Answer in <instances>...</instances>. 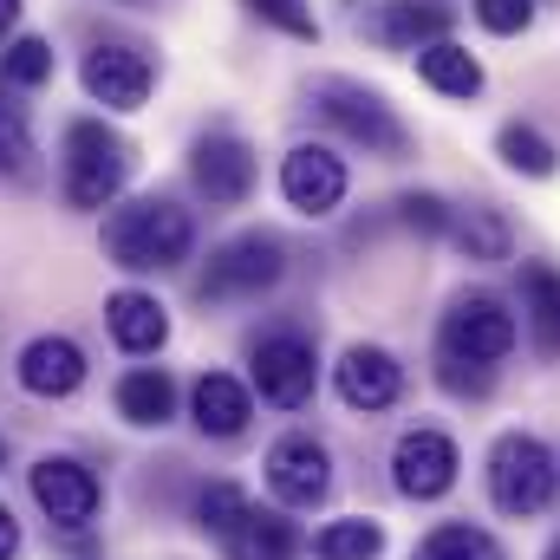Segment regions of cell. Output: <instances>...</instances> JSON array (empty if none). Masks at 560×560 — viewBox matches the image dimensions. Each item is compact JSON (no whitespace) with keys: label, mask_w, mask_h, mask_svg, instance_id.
I'll return each mask as SVG.
<instances>
[{"label":"cell","mask_w":560,"mask_h":560,"mask_svg":"<svg viewBox=\"0 0 560 560\" xmlns=\"http://www.w3.org/2000/svg\"><path fill=\"white\" fill-rule=\"evenodd\" d=\"M125 183H131V143L105 118H72L66 125V202L72 209H112Z\"/></svg>","instance_id":"obj_2"},{"label":"cell","mask_w":560,"mask_h":560,"mask_svg":"<svg viewBox=\"0 0 560 560\" xmlns=\"http://www.w3.org/2000/svg\"><path fill=\"white\" fill-rule=\"evenodd\" d=\"M450 26H456V0H392L378 13V39L405 46V52H418L430 39H450Z\"/></svg>","instance_id":"obj_20"},{"label":"cell","mask_w":560,"mask_h":560,"mask_svg":"<svg viewBox=\"0 0 560 560\" xmlns=\"http://www.w3.org/2000/svg\"><path fill=\"white\" fill-rule=\"evenodd\" d=\"M189 418H196L202 436H242L248 418H255V392L229 372H202L189 385Z\"/></svg>","instance_id":"obj_16"},{"label":"cell","mask_w":560,"mask_h":560,"mask_svg":"<svg viewBox=\"0 0 560 560\" xmlns=\"http://www.w3.org/2000/svg\"><path fill=\"white\" fill-rule=\"evenodd\" d=\"M476 20H482L489 33L515 39V33H528V26H535V0H476Z\"/></svg>","instance_id":"obj_33"},{"label":"cell","mask_w":560,"mask_h":560,"mask_svg":"<svg viewBox=\"0 0 560 560\" xmlns=\"http://www.w3.org/2000/svg\"><path fill=\"white\" fill-rule=\"evenodd\" d=\"M495 156H502L515 176H555V170H560L555 138H548V131H535V125H522V118L495 131Z\"/></svg>","instance_id":"obj_26"},{"label":"cell","mask_w":560,"mask_h":560,"mask_svg":"<svg viewBox=\"0 0 560 560\" xmlns=\"http://www.w3.org/2000/svg\"><path fill=\"white\" fill-rule=\"evenodd\" d=\"M313 112L339 131L346 143H359L365 156H405L411 150V131L405 118L372 92V85H352V79H319L313 85Z\"/></svg>","instance_id":"obj_4"},{"label":"cell","mask_w":560,"mask_h":560,"mask_svg":"<svg viewBox=\"0 0 560 560\" xmlns=\"http://www.w3.org/2000/svg\"><path fill=\"white\" fill-rule=\"evenodd\" d=\"M522 319L535 332V352L541 359H560V268L522 261Z\"/></svg>","instance_id":"obj_21"},{"label":"cell","mask_w":560,"mask_h":560,"mask_svg":"<svg viewBox=\"0 0 560 560\" xmlns=\"http://www.w3.org/2000/svg\"><path fill=\"white\" fill-rule=\"evenodd\" d=\"M0 469H7V436H0Z\"/></svg>","instance_id":"obj_36"},{"label":"cell","mask_w":560,"mask_h":560,"mask_svg":"<svg viewBox=\"0 0 560 560\" xmlns=\"http://www.w3.org/2000/svg\"><path fill=\"white\" fill-rule=\"evenodd\" d=\"M268 489L280 509H319L332 495V456L313 430H287L268 450Z\"/></svg>","instance_id":"obj_8"},{"label":"cell","mask_w":560,"mask_h":560,"mask_svg":"<svg viewBox=\"0 0 560 560\" xmlns=\"http://www.w3.org/2000/svg\"><path fill=\"white\" fill-rule=\"evenodd\" d=\"M255 20H268L275 33H287V39H319V20H313V7L306 0H242Z\"/></svg>","instance_id":"obj_30"},{"label":"cell","mask_w":560,"mask_h":560,"mask_svg":"<svg viewBox=\"0 0 560 560\" xmlns=\"http://www.w3.org/2000/svg\"><path fill=\"white\" fill-rule=\"evenodd\" d=\"M456 469H463V456H456V443L443 436V430H405L398 436V450H392V489L405 495V502H436V495H450L456 489Z\"/></svg>","instance_id":"obj_10"},{"label":"cell","mask_w":560,"mask_h":560,"mask_svg":"<svg viewBox=\"0 0 560 560\" xmlns=\"http://www.w3.org/2000/svg\"><path fill=\"white\" fill-rule=\"evenodd\" d=\"M515 332H522V326H515V313H509L495 293H456L450 313H443V326H436V352L495 372V365L515 352Z\"/></svg>","instance_id":"obj_5"},{"label":"cell","mask_w":560,"mask_h":560,"mask_svg":"<svg viewBox=\"0 0 560 560\" xmlns=\"http://www.w3.org/2000/svg\"><path fill=\"white\" fill-rule=\"evenodd\" d=\"M548 560H560V541H555V548H548Z\"/></svg>","instance_id":"obj_37"},{"label":"cell","mask_w":560,"mask_h":560,"mask_svg":"<svg viewBox=\"0 0 560 560\" xmlns=\"http://www.w3.org/2000/svg\"><path fill=\"white\" fill-rule=\"evenodd\" d=\"M436 385H443V392H456V398H489L495 372H489V365H463V359H443V352H436Z\"/></svg>","instance_id":"obj_32"},{"label":"cell","mask_w":560,"mask_h":560,"mask_svg":"<svg viewBox=\"0 0 560 560\" xmlns=\"http://www.w3.org/2000/svg\"><path fill=\"white\" fill-rule=\"evenodd\" d=\"M248 515V489L242 482H209L202 495H196V528L202 535H215V541H229V528Z\"/></svg>","instance_id":"obj_27"},{"label":"cell","mask_w":560,"mask_h":560,"mask_svg":"<svg viewBox=\"0 0 560 560\" xmlns=\"http://www.w3.org/2000/svg\"><path fill=\"white\" fill-rule=\"evenodd\" d=\"M0 79H7L13 92L46 85V79H52V46H46V39H33V33H26V39H13V46L0 52Z\"/></svg>","instance_id":"obj_28"},{"label":"cell","mask_w":560,"mask_h":560,"mask_svg":"<svg viewBox=\"0 0 560 560\" xmlns=\"http://www.w3.org/2000/svg\"><path fill=\"white\" fill-rule=\"evenodd\" d=\"M118 418L138 423V430H163L176 418V378L163 365H138L118 378Z\"/></svg>","instance_id":"obj_22"},{"label":"cell","mask_w":560,"mask_h":560,"mask_svg":"<svg viewBox=\"0 0 560 560\" xmlns=\"http://www.w3.org/2000/svg\"><path fill=\"white\" fill-rule=\"evenodd\" d=\"M248 378H255L248 392H261V405L300 411V405L313 398V385H319V352H313V339H300V332H268V339H255Z\"/></svg>","instance_id":"obj_7"},{"label":"cell","mask_w":560,"mask_h":560,"mask_svg":"<svg viewBox=\"0 0 560 560\" xmlns=\"http://www.w3.org/2000/svg\"><path fill=\"white\" fill-rule=\"evenodd\" d=\"M398 222H405L411 235H443V229H450V202H443L436 189H411V196H398Z\"/></svg>","instance_id":"obj_31"},{"label":"cell","mask_w":560,"mask_h":560,"mask_svg":"<svg viewBox=\"0 0 560 560\" xmlns=\"http://www.w3.org/2000/svg\"><path fill=\"white\" fill-rule=\"evenodd\" d=\"M26 489H33V502H39V515H46L52 528H85V522L98 515V502H105L98 476H92L79 456H39V463L26 469Z\"/></svg>","instance_id":"obj_9"},{"label":"cell","mask_w":560,"mask_h":560,"mask_svg":"<svg viewBox=\"0 0 560 560\" xmlns=\"http://www.w3.org/2000/svg\"><path fill=\"white\" fill-rule=\"evenodd\" d=\"M398 392H405V365L385 346H346V359H339V398L352 411H392Z\"/></svg>","instance_id":"obj_15"},{"label":"cell","mask_w":560,"mask_h":560,"mask_svg":"<svg viewBox=\"0 0 560 560\" xmlns=\"http://www.w3.org/2000/svg\"><path fill=\"white\" fill-rule=\"evenodd\" d=\"M13 26H20V0H0V39H7Z\"/></svg>","instance_id":"obj_35"},{"label":"cell","mask_w":560,"mask_h":560,"mask_svg":"<svg viewBox=\"0 0 560 560\" xmlns=\"http://www.w3.org/2000/svg\"><path fill=\"white\" fill-rule=\"evenodd\" d=\"M189 176L215 209H242L255 196V150L235 131H209V138L189 143Z\"/></svg>","instance_id":"obj_11"},{"label":"cell","mask_w":560,"mask_h":560,"mask_svg":"<svg viewBox=\"0 0 560 560\" xmlns=\"http://www.w3.org/2000/svg\"><path fill=\"white\" fill-rule=\"evenodd\" d=\"M443 235L456 242L463 261H482V268L515 255V229H509V215L489 209V202H476V209H450V229H443Z\"/></svg>","instance_id":"obj_19"},{"label":"cell","mask_w":560,"mask_h":560,"mask_svg":"<svg viewBox=\"0 0 560 560\" xmlns=\"http://www.w3.org/2000/svg\"><path fill=\"white\" fill-rule=\"evenodd\" d=\"M20 392H33V398H72L79 385H85V346L79 339H66V332H39V339H26V352H20Z\"/></svg>","instance_id":"obj_14"},{"label":"cell","mask_w":560,"mask_h":560,"mask_svg":"<svg viewBox=\"0 0 560 560\" xmlns=\"http://www.w3.org/2000/svg\"><path fill=\"white\" fill-rule=\"evenodd\" d=\"M411 560H509V555H502V541H495L489 528H476V522H436L418 548H411Z\"/></svg>","instance_id":"obj_24"},{"label":"cell","mask_w":560,"mask_h":560,"mask_svg":"<svg viewBox=\"0 0 560 560\" xmlns=\"http://www.w3.org/2000/svg\"><path fill=\"white\" fill-rule=\"evenodd\" d=\"M229 560H300L306 555V541H300V528L280 515V509H255L248 502V515L229 528Z\"/></svg>","instance_id":"obj_18"},{"label":"cell","mask_w":560,"mask_h":560,"mask_svg":"<svg viewBox=\"0 0 560 560\" xmlns=\"http://www.w3.org/2000/svg\"><path fill=\"white\" fill-rule=\"evenodd\" d=\"M0 560H20V522L7 515V502H0Z\"/></svg>","instance_id":"obj_34"},{"label":"cell","mask_w":560,"mask_h":560,"mask_svg":"<svg viewBox=\"0 0 560 560\" xmlns=\"http://www.w3.org/2000/svg\"><path fill=\"white\" fill-rule=\"evenodd\" d=\"M418 79L430 92H443V98H476V92H482V66H476V52L456 46V39L418 46Z\"/></svg>","instance_id":"obj_23"},{"label":"cell","mask_w":560,"mask_h":560,"mask_svg":"<svg viewBox=\"0 0 560 560\" xmlns=\"http://www.w3.org/2000/svg\"><path fill=\"white\" fill-rule=\"evenodd\" d=\"M555 489H560L555 450L528 430H502L495 450H489V502L522 522V515H541L555 502Z\"/></svg>","instance_id":"obj_3"},{"label":"cell","mask_w":560,"mask_h":560,"mask_svg":"<svg viewBox=\"0 0 560 560\" xmlns=\"http://www.w3.org/2000/svg\"><path fill=\"white\" fill-rule=\"evenodd\" d=\"M280 275H287V248H280V235L248 229V235H235V242H222V248L209 255V268H202V280H196V293H202V300H261Z\"/></svg>","instance_id":"obj_6"},{"label":"cell","mask_w":560,"mask_h":560,"mask_svg":"<svg viewBox=\"0 0 560 560\" xmlns=\"http://www.w3.org/2000/svg\"><path fill=\"white\" fill-rule=\"evenodd\" d=\"M33 163V131H26V112L0 92V176H20Z\"/></svg>","instance_id":"obj_29"},{"label":"cell","mask_w":560,"mask_h":560,"mask_svg":"<svg viewBox=\"0 0 560 560\" xmlns=\"http://www.w3.org/2000/svg\"><path fill=\"white\" fill-rule=\"evenodd\" d=\"M105 326H112V339H118V352H163V339H170V313H163V300L156 293H138V287H125V293H112L105 300Z\"/></svg>","instance_id":"obj_17"},{"label":"cell","mask_w":560,"mask_h":560,"mask_svg":"<svg viewBox=\"0 0 560 560\" xmlns=\"http://www.w3.org/2000/svg\"><path fill=\"white\" fill-rule=\"evenodd\" d=\"M385 555V522L372 515H346V522H326L313 535V560H378Z\"/></svg>","instance_id":"obj_25"},{"label":"cell","mask_w":560,"mask_h":560,"mask_svg":"<svg viewBox=\"0 0 560 560\" xmlns=\"http://www.w3.org/2000/svg\"><path fill=\"white\" fill-rule=\"evenodd\" d=\"M280 196L300 215H332L346 202V156H332L326 143H293L280 163Z\"/></svg>","instance_id":"obj_12"},{"label":"cell","mask_w":560,"mask_h":560,"mask_svg":"<svg viewBox=\"0 0 560 560\" xmlns=\"http://www.w3.org/2000/svg\"><path fill=\"white\" fill-rule=\"evenodd\" d=\"M150 85H156V66H150L143 46L112 39V46H92V52H85V92H92L105 112H138L143 98H150Z\"/></svg>","instance_id":"obj_13"},{"label":"cell","mask_w":560,"mask_h":560,"mask_svg":"<svg viewBox=\"0 0 560 560\" xmlns=\"http://www.w3.org/2000/svg\"><path fill=\"white\" fill-rule=\"evenodd\" d=\"M196 248V222L183 202L170 196H138L125 209L105 215V255L125 268V275H163V268H183Z\"/></svg>","instance_id":"obj_1"}]
</instances>
